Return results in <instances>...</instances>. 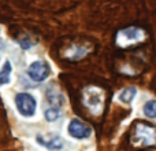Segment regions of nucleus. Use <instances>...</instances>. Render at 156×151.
Listing matches in <instances>:
<instances>
[{"instance_id": "4", "label": "nucleus", "mask_w": 156, "mask_h": 151, "mask_svg": "<svg viewBox=\"0 0 156 151\" xmlns=\"http://www.w3.org/2000/svg\"><path fill=\"white\" fill-rule=\"evenodd\" d=\"M15 105H16L18 111L23 117L34 116L37 103H36V99L30 94H25V92L23 94H18L15 96Z\"/></svg>"}, {"instance_id": "6", "label": "nucleus", "mask_w": 156, "mask_h": 151, "mask_svg": "<svg viewBox=\"0 0 156 151\" xmlns=\"http://www.w3.org/2000/svg\"><path fill=\"white\" fill-rule=\"evenodd\" d=\"M69 135L73 136L74 139H86L92 135V129L88 124L74 118L69 124Z\"/></svg>"}, {"instance_id": "1", "label": "nucleus", "mask_w": 156, "mask_h": 151, "mask_svg": "<svg viewBox=\"0 0 156 151\" xmlns=\"http://www.w3.org/2000/svg\"><path fill=\"white\" fill-rule=\"evenodd\" d=\"M132 143L136 147H151L156 144V128L138 122L132 133Z\"/></svg>"}, {"instance_id": "2", "label": "nucleus", "mask_w": 156, "mask_h": 151, "mask_svg": "<svg viewBox=\"0 0 156 151\" xmlns=\"http://www.w3.org/2000/svg\"><path fill=\"white\" fill-rule=\"evenodd\" d=\"M145 37L147 33L141 28H126V29H122L116 33V44L122 48H126V47L134 46V44L144 41Z\"/></svg>"}, {"instance_id": "13", "label": "nucleus", "mask_w": 156, "mask_h": 151, "mask_svg": "<svg viewBox=\"0 0 156 151\" xmlns=\"http://www.w3.org/2000/svg\"><path fill=\"white\" fill-rule=\"evenodd\" d=\"M34 44H36V43H32V41H30V40H27V39H25V40H21V41H19V46H21L23 50L30 48V47H32V46H34Z\"/></svg>"}, {"instance_id": "8", "label": "nucleus", "mask_w": 156, "mask_h": 151, "mask_svg": "<svg viewBox=\"0 0 156 151\" xmlns=\"http://www.w3.org/2000/svg\"><path fill=\"white\" fill-rule=\"evenodd\" d=\"M37 142L40 144H43V146H45L47 149H49V150H60L63 147V142H62V139H60L59 136H54V138H51L48 142L43 140V139L38 136Z\"/></svg>"}, {"instance_id": "12", "label": "nucleus", "mask_w": 156, "mask_h": 151, "mask_svg": "<svg viewBox=\"0 0 156 151\" xmlns=\"http://www.w3.org/2000/svg\"><path fill=\"white\" fill-rule=\"evenodd\" d=\"M44 116H45L47 121L54 122V121H56V120H59L60 111H59V109H56V107H51V109H48V110H45Z\"/></svg>"}, {"instance_id": "10", "label": "nucleus", "mask_w": 156, "mask_h": 151, "mask_svg": "<svg viewBox=\"0 0 156 151\" xmlns=\"http://www.w3.org/2000/svg\"><path fill=\"white\" fill-rule=\"evenodd\" d=\"M11 70H12L11 63L7 61V62L3 65V68L0 69V87L5 85V84L10 83V80H11Z\"/></svg>"}, {"instance_id": "11", "label": "nucleus", "mask_w": 156, "mask_h": 151, "mask_svg": "<svg viewBox=\"0 0 156 151\" xmlns=\"http://www.w3.org/2000/svg\"><path fill=\"white\" fill-rule=\"evenodd\" d=\"M144 114L149 118L156 120V100H149L144 105Z\"/></svg>"}, {"instance_id": "3", "label": "nucleus", "mask_w": 156, "mask_h": 151, "mask_svg": "<svg viewBox=\"0 0 156 151\" xmlns=\"http://www.w3.org/2000/svg\"><path fill=\"white\" fill-rule=\"evenodd\" d=\"M83 102L92 114L99 116L104 107V94L97 87H89L83 92Z\"/></svg>"}, {"instance_id": "5", "label": "nucleus", "mask_w": 156, "mask_h": 151, "mask_svg": "<svg viewBox=\"0 0 156 151\" xmlns=\"http://www.w3.org/2000/svg\"><path fill=\"white\" fill-rule=\"evenodd\" d=\"M27 74L33 81L40 83V81H44L49 77L51 69H49L48 63L44 62V61H36L27 68Z\"/></svg>"}, {"instance_id": "9", "label": "nucleus", "mask_w": 156, "mask_h": 151, "mask_svg": "<svg viewBox=\"0 0 156 151\" xmlns=\"http://www.w3.org/2000/svg\"><path fill=\"white\" fill-rule=\"evenodd\" d=\"M136 95H137V89L134 88V87H127V88H125L123 91L121 92V95H119V100L123 103H132L133 99L136 98Z\"/></svg>"}, {"instance_id": "7", "label": "nucleus", "mask_w": 156, "mask_h": 151, "mask_svg": "<svg viewBox=\"0 0 156 151\" xmlns=\"http://www.w3.org/2000/svg\"><path fill=\"white\" fill-rule=\"evenodd\" d=\"M47 99H48V102L52 105V107H56V109H59L60 106L63 105V102H65L63 95L60 94L59 91H54L52 88H49L48 91H47Z\"/></svg>"}]
</instances>
